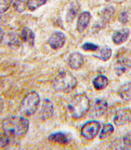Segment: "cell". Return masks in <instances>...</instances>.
Returning <instances> with one entry per match:
<instances>
[{
	"label": "cell",
	"mask_w": 131,
	"mask_h": 150,
	"mask_svg": "<svg viewBox=\"0 0 131 150\" xmlns=\"http://www.w3.org/2000/svg\"><path fill=\"white\" fill-rule=\"evenodd\" d=\"M29 120L20 116H11L3 120L2 128L4 132L11 137H21L29 129Z\"/></svg>",
	"instance_id": "6da1fadb"
},
{
	"label": "cell",
	"mask_w": 131,
	"mask_h": 150,
	"mask_svg": "<svg viewBox=\"0 0 131 150\" xmlns=\"http://www.w3.org/2000/svg\"><path fill=\"white\" fill-rule=\"evenodd\" d=\"M90 102L85 93H79L73 96L69 102L68 108L72 117L76 119H81L88 111Z\"/></svg>",
	"instance_id": "7a4b0ae2"
},
{
	"label": "cell",
	"mask_w": 131,
	"mask_h": 150,
	"mask_svg": "<svg viewBox=\"0 0 131 150\" xmlns=\"http://www.w3.org/2000/svg\"><path fill=\"white\" fill-rule=\"evenodd\" d=\"M77 84V79L71 73L68 71H62L56 75L53 86L57 91L67 93L74 90Z\"/></svg>",
	"instance_id": "3957f363"
},
{
	"label": "cell",
	"mask_w": 131,
	"mask_h": 150,
	"mask_svg": "<svg viewBox=\"0 0 131 150\" xmlns=\"http://www.w3.org/2000/svg\"><path fill=\"white\" fill-rule=\"evenodd\" d=\"M40 103L39 94L35 91H31L26 94L22 101L20 111L26 116H31L37 111Z\"/></svg>",
	"instance_id": "277c9868"
},
{
	"label": "cell",
	"mask_w": 131,
	"mask_h": 150,
	"mask_svg": "<svg viewBox=\"0 0 131 150\" xmlns=\"http://www.w3.org/2000/svg\"><path fill=\"white\" fill-rule=\"evenodd\" d=\"M100 129V123L96 120L87 122L81 127L82 137L87 140H91L97 136Z\"/></svg>",
	"instance_id": "5b68a950"
},
{
	"label": "cell",
	"mask_w": 131,
	"mask_h": 150,
	"mask_svg": "<svg viewBox=\"0 0 131 150\" xmlns=\"http://www.w3.org/2000/svg\"><path fill=\"white\" fill-rule=\"evenodd\" d=\"M113 122L117 126H122L130 123L131 122V109L128 108L120 109L116 112Z\"/></svg>",
	"instance_id": "8992f818"
},
{
	"label": "cell",
	"mask_w": 131,
	"mask_h": 150,
	"mask_svg": "<svg viewBox=\"0 0 131 150\" xmlns=\"http://www.w3.org/2000/svg\"><path fill=\"white\" fill-rule=\"evenodd\" d=\"M54 112L53 104L49 98H44L39 111V117L43 120L50 119Z\"/></svg>",
	"instance_id": "52a82bcc"
},
{
	"label": "cell",
	"mask_w": 131,
	"mask_h": 150,
	"mask_svg": "<svg viewBox=\"0 0 131 150\" xmlns=\"http://www.w3.org/2000/svg\"><path fill=\"white\" fill-rule=\"evenodd\" d=\"M66 41V37L65 34L56 31L49 37L48 39V44L53 50L60 49L64 46Z\"/></svg>",
	"instance_id": "ba28073f"
},
{
	"label": "cell",
	"mask_w": 131,
	"mask_h": 150,
	"mask_svg": "<svg viewBox=\"0 0 131 150\" xmlns=\"http://www.w3.org/2000/svg\"><path fill=\"white\" fill-rule=\"evenodd\" d=\"M131 69V60L127 57L118 59L116 61L114 70L116 74L121 76L127 72Z\"/></svg>",
	"instance_id": "9c48e42d"
},
{
	"label": "cell",
	"mask_w": 131,
	"mask_h": 150,
	"mask_svg": "<svg viewBox=\"0 0 131 150\" xmlns=\"http://www.w3.org/2000/svg\"><path fill=\"white\" fill-rule=\"evenodd\" d=\"M84 58L79 52H73L70 54L68 59L69 66L73 70H78L84 64Z\"/></svg>",
	"instance_id": "30bf717a"
},
{
	"label": "cell",
	"mask_w": 131,
	"mask_h": 150,
	"mask_svg": "<svg viewBox=\"0 0 131 150\" xmlns=\"http://www.w3.org/2000/svg\"><path fill=\"white\" fill-rule=\"evenodd\" d=\"M91 17L90 13L88 11H84L80 14L77 24V30L79 33H82L86 29L90 22Z\"/></svg>",
	"instance_id": "8fae6325"
},
{
	"label": "cell",
	"mask_w": 131,
	"mask_h": 150,
	"mask_svg": "<svg viewBox=\"0 0 131 150\" xmlns=\"http://www.w3.org/2000/svg\"><path fill=\"white\" fill-rule=\"evenodd\" d=\"M108 103L104 98H98L95 102L93 106V113L96 117L103 115L108 111Z\"/></svg>",
	"instance_id": "7c38bea8"
},
{
	"label": "cell",
	"mask_w": 131,
	"mask_h": 150,
	"mask_svg": "<svg viewBox=\"0 0 131 150\" xmlns=\"http://www.w3.org/2000/svg\"><path fill=\"white\" fill-rule=\"evenodd\" d=\"M130 34V30L124 28L116 32L112 36V40L115 44L120 45L127 41Z\"/></svg>",
	"instance_id": "4fadbf2b"
},
{
	"label": "cell",
	"mask_w": 131,
	"mask_h": 150,
	"mask_svg": "<svg viewBox=\"0 0 131 150\" xmlns=\"http://www.w3.org/2000/svg\"><path fill=\"white\" fill-rule=\"evenodd\" d=\"M49 140L53 142L66 144L69 142L70 139L67 134L63 132L53 133L48 137Z\"/></svg>",
	"instance_id": "5bb4252c"
},
{
	"label": "cell",
	"mask_w": 131,
	"mask_h": 150,
	"mask_svg": "<svg viewBox=\"0 0 131 150\" xmlns=\"http://www.w3.org/2000/svg\"><path fill=\"white\" fill-rule=\"evenodd\" d=\"M22 40L31 47H33L35 42V34L31 29L25 28L22 31L21 34Z\"/></svg>",
	"instance_id": "9a60e30c"
},
{
	"label": "cell",
	"mask_w": 131,
	"mask_h": 150,
	"mask_svg": "<svg viewBox=\"0 0 131 150\" xmlns=\"http://www.w3.org/2000/svg\"><path fill=\"white\" fill-rule=\"evenodd\" d=\"M118 95L123 100L131 101V82H126L118 89Z\"/></svg>",
	"instance_id": "2e32d148"
},
{
	"label": "cell",
	"mask_w": 131,
	"mask_h": 150,
	"mask_svg": "<svg viewBox=\"0 0 131 150\" xmlns=\"http://www.w3.org/2000/svg\"><path fill=\"white\" fill-rule=\"evenodd\" d=\"M109 83L108 78L104 75H99L94 78L93 84L97 90H103L108 87Z\"/></svg>",
	"instance_id": "e0dca14e"
},
{
	"label": "cell",
	"mask_w": 131,
	"mask_h": 150,
	"mask_svg": "<svg viewBox=\"0 0 131 150\" xmlns=\"http://www.w3.org/2000/svg\"><path fill=\"white\" fill-rule=\"evenodd\" d=\"M114 131V127L113 124L107 123L103 125L100 132L99 137L100 139L103 140L110 137Z\"/></svg>",
	"instance_id": "ac0fdd59"
},
{
	"label": "cell",
	"mask_w": 131,
	"mask_h": 150,
	"mask_svg": "<svg viewBox=\"0 0 131 150\" xmlns=\"http://www.w3.org/2000/svg\"><path fill=\"white\" fill-rule=\"evenodd\" d=\"M78 10L79 5L77 4V3L76 2L72 3L67 13V16H66L67 21L71 22L73 21V19L75 18L76 16H77Z\"/></svg>",
	"instance_id": "d6986e66"
},
{
	"label": "cell",
	"mask_w": 131,
	"mask_h": 150,
	"mask_svg": "<svg viewBox=\"0 0 131 150\" xmlns=\"http://www.w3.org/2000/svg\"><path fill=\"white\" fill-rule=\"evenodd\" d=\"M29 0H12L13 8L16 11L22 13L26 9Z\"/></svg>",
	"instance_id": "ffe728a7"
},
{
	"label": "cell",
	"mask_w": 131,
	"mask_h": 150,
	"mask_svg": "<svg viewBox=\"0 0 131 150\" xmlns=\"http://www.w3.org/2000/svg\"><path fill=\"white\" fill-rule=\"evenodd\" d=\"M112 54V50L110 47H104L100 51V55L97 57L103 61H107L110 59Z\"/></svg>",
	"instance_id": "44dd1931"
},
{
	"label": "cell",
	"mask_w": 131,
	"mask_h": 150,
	"mask_svg": "<svg viewBox=\"0 0 131 150\" xmlns=\"http://www.w3.org/2000/svg\"><path fill=\"white\" fill-rule=\"evenodd\" d=\"M47 0H29L27 7L31 11L36 10L41 6L44 5Z\"/></svg>",
	"instance_id": "7402d4cb"
},
{
	"label": "cell",
	"mask_w": 131,
	"mask_h": 150,
	"mask_svg": "<svg viewBox=\"0 0 131 150\" xmlns=\"http://www.w3.org/2000/svg\"><path fill=\"white\" fill-rule=\"evenodd\" d=\"M82 49L86 51L93 52L99 49V46L91 42H86L82 45Z\"/></svg>",
	"instance_id": "603a6c76"
},
{
	"label": "cell",
	"mask_w": 131,
	"mask_h": 150,
	"mask_svg": "<svg viewBox=\"0 0 131 150\" xmlns=\"http://www.w3.org/2000/svg\"><path fill=\"white\" fill-rule=\"evenodd\" d=\"M12 0H0V12L4 13L10 7Z\"/></svg>",
	"instance_id": "cb8c5ba5"
},
{
	"label": "cell",
	"mask_w": 131,
	"mask_h": 150,
	"mask_svg": "<svg viewBox=\"0 0 131 150\" xmlns=\"http://www.w3.org/2000/svg\"><path fill=\"white\" fill-rule=\"evenodd\" d=\"M11 137L10 135L5 133H1V141H0V146L1 148L6 147V146L10 144V143Z\"/></svg>",
	"instance_id": "d4e9b609"
},
{
	"label": "cell",
	"mask_w": 131,
	"mask_h": 150,
	"mask_svg": "<svg viewBox=\"0 0 131 150\" xmlns=\"http://www.w3.org/2000/svg\"><path fill=\"white\" fill-rule=\"evenodd\" d=\"M114 9L112 7H108L105 9L102 13V18L104 21H108L114 13Z\"/></svg>",
	"instance_id": "484cf974"
},
{
	"label": "cell",
	"mask_w": 131,
	"mask_h": 150,
	"mask_svg": "<svg viewBox=\"0 0 131 150\" xmlns=\"http://www.w3.org/2000/svg\"><path fill=\"white\" fill-rule=\"evenodd\" d=\"M124 146L127 148L131 149V131L127 133L123 137Z\"/></svg>",
	"instance_id": "4316f807"
},
{
	"label": "cell",
	"mask_w": 131,
	"mask_h": 150,
	"mask_svg": "<svg viewBox=\"0 0 131 150\" xmlns=\"http://www.w3.org/2000/svg\"><path fill=\"white\" fill-rule=\"evenodd\" d=\"M119 20L122 23H126V22L128 21L127 14L125 12L121 13V15L120 16V18H119Z\"/></svg>",
	"instance_id": "83f0119b"
},
{
	"label": "cell",
	"mask_w": 131,
	"mask_h": 150,
	"mask_svg": "<svg viewBox=\"0 0 131 150\" xmlns=\"http://www.w3.org/2000/svg\"><path fill=\"white\" fill-rule=\"evenodd\" d=\"M105 1H110V0H105Z\"/></svg>",
	"instance_id": "f1b7e54d"
},
{
	"label": "cell",
	"mask_w": 131,
	"mask_h": 150,
	"mask_svg": "<svg viewBox=\"0 0 131 150\" xmlns=\"http://www.w3.org/2000/svg\"></svg>",
	"instance_id": "f546056e"
}]
</instances>
